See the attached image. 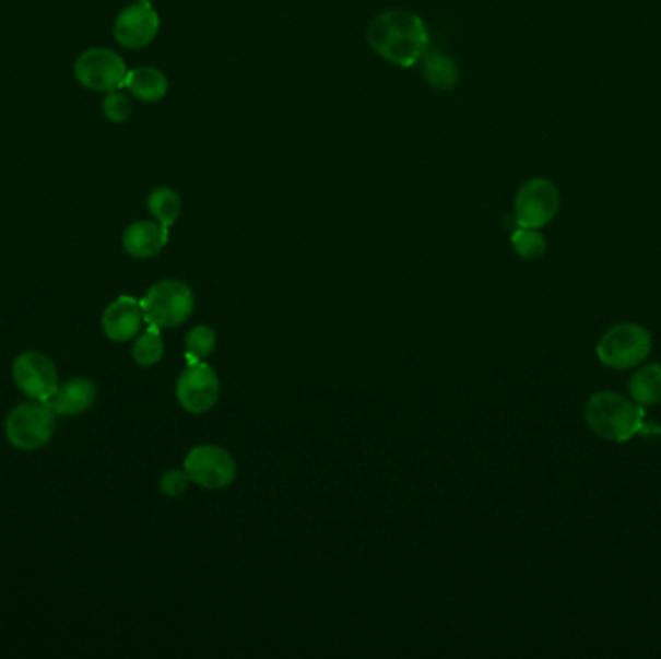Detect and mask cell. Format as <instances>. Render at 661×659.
<instances>
[{"label":"cell","mask_w":661,"mask_h":659,"mask_svg":"<svg viewBox=\"0 0 661 659\" xmlns=\"http://www.w3.org/2000/svg\"><path fill=\"white\" fill-rule=\"evenodd\" d=\"M160 27V14L151 9L150 2H135L118 14L113 35L120 47L140 50L157 37Z\"/></svg>","instance_id":"cell-11"},{"label":"cell","mask_w":661,"mask_h":659,"mask_svg":"<svg viewBox=\"0 0 661 659\" xmlns=\"http://www.w3.org/2000/svg\"><path fill=\"white\" fill-rule=\"evenodd\" d=\"M125 87L142 103H157L168 93V80L165 72L155 67H138L128 70Z\"/></svg>","instance_id":"cell-15"},{"label":"cell","mask_w":661,"mask_h":659,"mask_svg":"<svg viewBox=\"0 0 661 659\" xmlns=\"http://www.w3.org/2000/svg\"><path fill=\"white\" fill-rule=\"evenodd\" d=\"M559 192L550 180L534 178L520 188L515 198V221L519 226L540 228L557 215Z\"/></svg>","instance_id":"cell-10"},{"label":"cell","mask_w":661,"mask_h":659,"mask_svg":"<svg viewBox=\"0 0 661 659\" xmlns=\"http://www.w3.org/2000/svg\"><path fill=\"white\" fill-rule=\"evenodd\" d=\"M368 43L381 59L397 67L418 64L429 50V32L424 20L409 10H387L368 25Z\"/></svg>","instance_id":"cell-1"},{"label":"cell","mask_w":661,"mask_h":659,"mask_svg":"<svg viewBox=\"0 0 661 659\" xmlns=\"http://www.w3.org/2000/svg\"><path fill=\"white\" fill-rule=\"evenodd\" d=\"M134 2H150V0H134Z\"/></svg>","instance_id":"cell-24"},{"label":"cell","mask_w":661,"mask_h":659,"mask_svg":"<svg viewBox=\"0 0 661 659\" xmlns=\"http://www.w3.org/2000/svg\"><path fill=\"white\" fill-rule=\"evenodd\" d=\"M188 485H190V478L186 474V470H178V468H170L160 480L161 493L170 499L182 497L188 492Z\"/></svg>","instance_id":"cell-23"},{"label":"cell","mask_w":661,"mask_h":659,"mask_svg":"<svg viewBox=\"0 0 661 659\" xmlns=\"http://www.w3.org/2000/svg\"><path fill=\"white\" fill-rule=\"evenodd\" d=\"M168 244V226L153 221H135L126 226L122 248L130 258L151 259L160 256Z\"/></svg>","instance_id":"cell-13"},{"label":"cell","mask_w":661,"mask_h":659,"mask_svg":"<svg viewBox=\"0 0 661 659\" xmlns=\"http://www.w3.org/2000/svg\"><path fill=\"white\" fill-rule=\"evenodd\" d=\"M143 321L142 302L132 296H120L103 309L101 329L109 341L128 342L138 337Z\"/></svg>","instance_id":"cell-12"},{"label":"cell","mask_w":661,"mask_h":659,"mask_svg":"<svg viewBox=\"0 0 661 659\" xmlns=\"http://www.w3.org/2000/svg\"><path fill=\"white\" fill-rule=\"evenodd\" d=\"M628 397L640 407H653L661 402V364L638 367L628 379Z\"/></svg>","instance_id":"cell-16"},{"label":"cell","mask_w":661,"mask_h":659,"mask_svg":"<svg viewBox=\"0 0 661 659\" xmlns=\"http://www.w3.org/2000/svg\"><path fill=\"white\" fill-rule=\"evenodd\" d=\"M165 356V342L161 339L160 327L151 326L145 333L135 337L132 358L142 367H153Z\"/></svg>","instance_id":"cell-19"},{"label":"cell","mask_w":661,"mask_h":659,"mask_svg":"<svg viewBox=\"0 0 661 659\" xmlns=\"http://www.w3.org/2000/svg\"><path fill=\"white\" fill-rule=\"evenodd\" d=\"M512 250L519 254L522 259H540L545 254V238L538 233V228H528V226H519L511 234Z\"/></svg>","instance_id":"cell-21"},{"label":"cell","mask_w":661,"mask_h":659,"mask_svg":"<svg viewBox=\"0 0 661 659\" xmlns=\"http://www.w3.org/2000/svg\"><path fill=\"white\" fill-rule=\"evenodd\" d=\"M652 334L638 323H619L607 329L595 346L598 360L612 369H628L642 364L652 352Z\"/></svg>","instance_id":"cell-5"},{"label":"cell","mask_w":661,"mask_h":659,"mask_svg":"<svg viewBox=\"0 0 661 659\" xmlns=\"http://www.w3.org/2000/svg\"><path fill=\"white\" fill-rule=\"evenodd\" d=\"M143 319L160 329H175L192 316V289L182 281L165 279L153 284L142 298Z\"/></svg>","instance_id":"cell-4"},{"label":"cell","mask_w":661,"mask_h":659,"mask_svg":"<svg viewBox=\"0 0 661 659\" xmlns=\"http://www.w3.org/2000/svg\"><path fill=\"white\" fill-rule=\"evenodd\" d=\"M125 59L117 50L105 47L85 49L74 62V78L78 84L95 93H109L125 87Z\"/></svg>","instance_id":"cell-6"},{"label":"cell","mask_w":661,"mask_h":659,"mask_svg":"<svg viewBox=\"0 0 661 659\" xmlns=\"http://www.w3.org/2000/svg\"><path fill=\"white\" fill-rule=\"evenodd\" d=\"M57 427V414L47 401L22 402L10 410L4 422V434L12 447L20 451H37L49 445Z\"/></svg>","instance_id":"cell-3"},{"label":"cell","mask_w":661,"mask_h":659,"mask_svg":"<svg viewBox=\"0 0 661 659\" xmlns=\"http://www.w3.org/2000/svg\"><path fill=\"white\" fill-rule=\"evenodd\" d=\"M219 395L217 372L205 362L190 364L176 381V401L188 414H208L217 404Z\"/></svg>","instance_id":"cell-8"},{"label":"cell","mask_w":661,"mask_h":659,"mask_svg":"<svg viewBox=\"0 0 661 659\" xmlns=\"http://www.w3.org/2000/svg\"><path fill=\"white\" fill-rule=\"evenodd\" d=\"M147 211L161 225L173 226L182 213V200L173 188L160 186L147 196Z\"/></svg>","instance_id":"cell-18"},{"label":"cell","mask_w":661,"mask_h":659,"mask_svg":"<svg viewBox=\"0 0 661 659\" xmlns=\"http://www.w3.org/2000/svg\"><path fill=\"white\" fill-rule=\"evenodd\" d=\"M97 401V387L87 377H72L50 397L47 404L60 417L84 414Z\"/></svg>","instance_id":"cell-14"},{"label":"cell","mask_w":661,"mask_h":659,"mask_svg":"<svg viewBox=\"0 0 661 659\" xmlns=\"http://www.w3.org/2000/svg\"><path fill=\"white\" fill-rule=\"evenodd\" d=\"M101 110H103V117L113 125H122L132 117V101L120 90H115V92L105 93V97L101 101Z\"/></svg>","instance_id":"cell-22"},{"label":"cell","mask_w":661,"mask_h":659,"mask_svg":"<svg viewBox=\"0 0 661 659\" xmlns=\"http://www.w3.org/2000/svg\"><path fill=\"white\" fill-rule=\"evenodd\" d=\"M185 470L192 484L217 492L235 482L238 464L235 457L219 445H198L186 455Z\"/></svg>","instance_id":"cell-7"},{"label":"cell","mask_w":661,"mask_h":659,"mask_svg":"<svg viewBox=\"0 0 661 659\" xmlns=\"http://www.w3.org/2000/svg\"><path fill=\"white\" fill-rule=\"evenodd\" d=\"M585 417L590 429L607 442L627 443L637 434H646L645 410L619 392L592 395L587 402Z\"/></svg>","instance_id":"cell-2"},{"label":"cell","mask_w":661,"mask_h":659,"mask_svg":"<svg viewBox=\"0 0 661 659\" xmlns=\"http://www.w3.org/2000/svg\"><path fill=\"white\" fill-rule=\"evenodd\" d=\"M424 64H422V74L424 80L432 87L436 90H452L455 85L459 84V68L455 64V60L449 59L447 55L441 52H426L424 57Z\"/></svg>","instance_id":"cell-17"},{"label":"cell","mask_w":661,"mask_h":659,"mask_svg":"<svg viewBox=\"0 0 661 659\" xmlns=\"http://www.w3.org/2000/svg\"><path fill=\"white\" fill-rule=\"evenodd\" d=\"M217 346V333L208 326L193 327L190 333L186 334V356L190 364L203 362L215 351Z\"/></svg>","instance_id":"cell-20"},{"label":"cell","mask_w":661,"mask_h":659,"mask_svg":"<svg viewBox=\"0 0 661 659\" xmlns=\"http://www.w3.org/2000/svg\"><path fill=\"white\" fill-rule=\"evenodd\" d=\"M12 379L25 397L35 401H49L60 385L55 362L39 351L17 354L12 364Z\"/></svg>","instance_id":"cell-9"}]
</instances>
